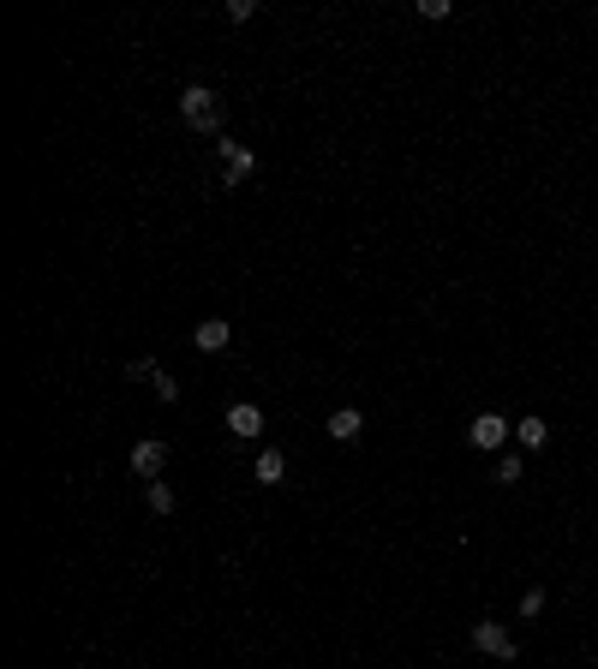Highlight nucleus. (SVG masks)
<instances>
[{"instance_id":"obj_8","label":"nucleus","mask_w":598,"mask_h":669,"mask_svg":"<svg viewBox=\"0 0 598 669\" xmlns=\"http://www.w3.org/2000/svg\"><path fill=\"white\" fill-rule=\"evenodd\" d=\"M323 431L336 436V442H353V436L365 431V418H359L353 407H341V413H329V425H323Z\"/></svg>"},{"instance_id":"obj_15","label":"nucleus","mask_w":598,"mask_h":669,"mask_svg":"<svg viewBox=\"0 0 598 669\" xmlns=\"http://www.w3.org/2000/svg\"><path fill=\"white\" fill-rule=\"evenodd\" d=\"M419 19H449V0H419Z\"/></svg>"},{"instance_id":"obj_12","label":"nucleus","mask_w":598,"mask_h":669,"mask_svg":"<svg viewBox=\"0 0 598 669\" xmlns=\"http://www.w3.org/2000/svg\"><path fill=\"white\" fill-rule=\"evenodd\" d=\"M150 383H156V401H162V407H174V401H179V383H174L168 371H156Z\"/></svg>"},{"instance_id":"obj_2","label":"nucleus","mask_w":598,"mask_h":669,"mask_svg":"<svg viewBox=\"0 0 598 669\" xmlns=\"http://www.w3.org/2000/svg\"><path fill=\"white\" fill-rule=\"evenodd\" d=\"M473 646L485 657H502V664H515V633L502 628V622H473Z\"/></svg>"},{"instance_id":"obj_14","label":"nucleus","mask_w":598,"mask_h":669,"mask_svg":"<svg viewBox=\"0 0 598 669\" xmlns=\"http://www.w3.org/2000/svg\"><path fill=\"white\" fill-rule=\"evenodd\" d=\"M252 12H258V0H228V19H234V24H245Z\"/></svg>"},{"instance_id":"obj_1","label":"nucleus","mask_w":598,"mask_h":669,"mask_svg":"<svg viewBox=\"0 0 598 669\" xmlns=\"http://www.w3.org/2000/svg\"><path fill=\"white\" fill-rule=\"evenodd\" d=\"M179 120H186L192 132H216V90L186 84V90H179Z\"/></svg>"},{"instance_id":"obj_7","label":"nucleus","mask_w":598,"mask_h":669,"mask_svg":"<svg viewBox=\"0 0 598 669\" xmlns=\"http://www.w3.org/2000/svg\"><path fill=\"white\" fill-rule=\"evenodd\" d=\"M228 431H234V436H258L263 431V413L252 407V401H239V407H228Z\"/></svg>"},{"instance_id":"obj_3","label":"nucleus","mask_w":598,"mask_h":669,"mask_svg":"<svg viewBox=\"0 0 598 669\" xmlns=\"http://www.w3.org/2000/svg\"><path fill=\"white\" fill-rule=\"evenodd\" d=\"M509 431H515V425H509L502 413H478L467 436H473V449H502V442H509Z\"/></svg>"},{"instance_id":"obj_4","label":"nucleus","mask_w":598,"mask_h":669,"mask_svg":"<svg viewBox=\"0 0 598 669\" xmlns=\"http://www.w3.org/2000/svg\"><path fill=\"white\" fill-rule=\"evenodd\" d=\"M252 168H258V156H252V150H245V144H221V179H228V186H239V179H252Z\"/></svg>"},{"instance_id":"obj_9","label":"nucleus","mask_w":598,"mask_h":669,"mask_svg":"<svg viewBox=\"0 0 598 669\" xmlns=\"http://www.w3.org/2000/svg\"><path fill=\"white\" fill-rule=\"evenodd\" d=\"M281 478H287V460H281L276 449H263V454H258V484H270V491H276Z\"/></svg>"},{"instance_id":"obj_11","label":"nucleus","mask_w":598,"mask_h":669,"mask_svg":"<svg viewBox=\"0 0 598 669\" xmlns=\"http://www.w3.org/2000/svg\"><path fill=\"white\" fill-rule=\"evenodd\" d=\"M150 514H174V491L162 478H150Z\"/></svg>"},{"instance_id":"obj_10","label":"nucleus","mask_w":598,"mask_h":669,"mask_svg":"<svg viewBox=\"0 0 598 669\" xmlns=\"http://www.w3.org/2000/svg\"><path fill=\"white\" fill-rule=\"evenodd\" d=\"M515 436H520V449H544V442H551V425H544V418H520Z\"/></svg>"},{"instance_id":"obj_13","label":"nucleus","mask_w":598,"mask_h":669,"mask_svg":"<svg viewBox=\"0 0 598 669\" xmlns=\"http://www.w3.org/2000/svg\"><path fill=\"white\" fill-rule=\"evenodd\" d=\"M520 478V454H502L497 460V484H515Z\"/></svg>"},{"instance_id":"obj_6","label":"nucleus","mask_w":598,"mask_h":669,"mask_svg":"<svg viewBox=\"0 0 598 669\" xmlns=\"http://www.w3.org/2000/svg\"><path fill=\"white\" fill-rule=\"evenodd\" d=\"M162 467H168V449H162L156 436H150V442H138V449H132V473H138V478H156Z\"/></svg>"},{"instance_id":"obj_5","label":"nucleus","mask_w":598,"mask_h":669,"mask_svg":"<svg viewBox=\"0 0 598 669\" xmlns=\"http://www.w3.org/2000/svg\"><path fill=\"white\" fill-rule=\"evenodd\" d=\"M192 341H198V353H221V347L234 341V329H228L221 317H203L198 329H192Z\"/></svg>"}]
</instances>
